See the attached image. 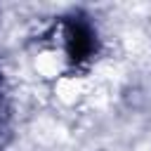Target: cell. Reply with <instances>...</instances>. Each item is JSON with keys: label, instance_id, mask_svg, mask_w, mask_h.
I'll use <instances>...</instances> for the list:
<instances>
[{"label": "cell", "instance_id": "6da1fadb", "mask_svg": "<svg viewBox=\"0 0 151 151\" xmlns=\"http://www.w3.org/2000/svg\"><path fill=\"white\" fill-rule=\"evenodd\" d=\"M61 42L71 64H85L97 54V31L85 14H71L64 19Z\"/></svg>", "mask_w": 151, "mask_h": 151}]
</instances>
